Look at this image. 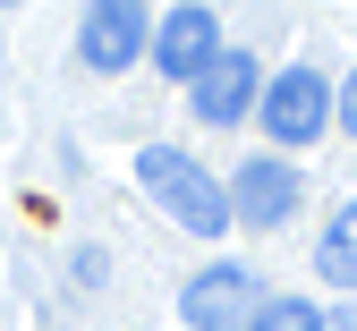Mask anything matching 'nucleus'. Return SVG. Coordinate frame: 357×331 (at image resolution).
Returning a JSON list of instances; mask_svg holds the SVG:
<instances>
[{"label": "nucleus", "mask_w": 357, "mask_h": 331, "mask_svg": "<svg viewBox=\"0 0 357 331\" xmlns=\"http://www.w3.org/2000/svg\"><path fill=\"white\" fill-rule=\"evenodd\" d=\"M137 187L188 229V238H230V187H221L196 153H178V145H145L137 153Z\"/></svg>", "instance_id": "nucleus-1"}, {"label": "nucleus", "mask_w": 357, "mask_h": 331, "mask_svg": "<svg viewBox=\"0 0 357 331\" xmlns=\"http://www.w3.org/2000/svg\"><path fill=\"white\" fill-rule=\"evenodd\" d=\"M255 128L273 136V153H298V145H324L332 128V77L315 60H298L281 77H264V102H255Z\"/></svg>", "instance_id": "nucleus-2"}, {"label": "nucleus", "mask_w": 357, "mask_h": 331, "mask_svg": "<svg viewBox=\"0 0 357 331\" xmlns=\"http://www.w3.org/2000/svg\"><path fill=\"white\" fill-rule=\"evenodd\" d=\"M221 187H230V229H289L306 204V170L281 153H247Z\"/></svg>", "instance_id": "nucleus-3"}, {"label": "nucleus", "mask_w": 357, "mask_h": 331, "mask_svg": "<svg viewBox=\"0 0 357 331\" xmlns=\"http://www.w3.org/2000/svg\"><path fill=\"white\" fill-rule=\"evenodd\" d=\"M145 43H153V9H145V0H85L77 60L94 68V77H128V68L145 60Z\"/></svg>", "instance_id": "nucleus-4"}, {"label": "nucleus", "mask_w": 357, "mask_h": 331, "mask_svg": "<svg viewBox=\"0 0 357 331\" xmlns=\"http://www.w3.org/2000/svg\"><path fill=\"white\" fill-rule=\"evenodd\" d=\"M264 298H273V289H264L247 263H204L188 289H178V323H188V331H247Z\"/></svg>", "instance_id": "nucleus-5"}, {"label": "nucleus", "mask_w": 357, "mask_h": 331, "mask_svg": "<svg viewBox=\"0 0 357 331\" xmlns=\"http://www.w3.org/2000/svg\"><path fill=\"white\" fill-rule=\"evenodd\" d=\"M145 60H153L170 85H196V77L221 60V17L204 9V0H178L170 17H153V43H145Z\"/></svg>", "instance_id": "nucleus-6"}, {"label": "nucleus", "mask_w": 357, "mask_h": 331, "mask_svg": "<svg viewBox=\"0 0 357 331\" xmlns=\"http://www.w3.org/2000/svg\"><path fill=\"white\" fill-rule=\"evenodd\" d=\"M255 102H264V68H255V52H238V43H221V60L188 85L196 128H247Z\"/></svg>", "instance_id": "nucleus-7"}, {"label": "nucleus", "mask_w": 357, "mask_h": 331, "mask_svg": "<svg viewBox=\"0 0 357 331\" xmlns=\"http://www.w3.org/2000/svg\"><path fill=\"white\" fill-rule=\"evenodd\" d=\"M315 280L324 289H357V196L315 229Z\"/></svg>", "instance_id": "nucleus-8"}, {"label": "nucleus", "mask_w": 357, "mask_h": 331, "mask_svg": "<svg viewBox=\"0 0 357 331\" xmlns=\"http://www.w3.org/2000/svg\"><path fill=\"white\" fill-rule=\"evenodd\" d=\"M315 323H324V314H315V306H306V298H264L247 331H315Z\"/></svg>", "instance_id": "nucleus-9"}, {"label": "nucleus", "mask_w": 357, "mask_h": 331, "mask_svg": "<svg viewBox=\"0 0 357 331\" xmlns=\"http://www.w3.org/2000/svg\"><path fill=\"white\" fill-rule=\"evenodd\" d=\"M332 128H340L349 145H357V68H349V77L332 85Z\"/></svg>", "instance_id": "nucleus-10"}, {"label": "nucleus", "mask_w": 357, "mask_h": 331, "mask_svg": "<svg viewBox=\"0 0 357 331\" xmlns=\"http://www.w3.org/2000/svg\"><path fill=\"white\" fill-rule=\"evenodd\" d=\"M315 331H357V306H332V314H324Z\"/></svg>", "instance_id": "nucleus-11"}, {"label": "nucleus", "mask_w": 357, "mask_h": 331, "mask_svg": "<svg viewBox=\"0 0 357 331\" xmlns=\"http://www.w3.org/2000/svg\"><path fill=\"white\" fill-rule=\"evenodd\" d=\"M0 9H17V0H0Z\"/></svg>", "instance_id": "nucleus-12"}]
</instances>
